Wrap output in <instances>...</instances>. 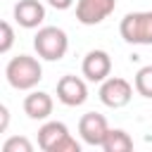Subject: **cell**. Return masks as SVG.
Here are the masks:
<instances>
[{
    "mask_svg": "<svg viewBox=\"0 0 152 152\" xmlns=\"http://www.w3.org/2000/svg\"><path fill=\"white\" fill-rule=\"evenodd\" d=\"M5 76L14 90H33L43 78V66L31 55H17L7 62Z\"/></svg>",
    "mask_w": 152,
    "mask_h": 152,
    "instance_id": "obj_1",
    "label": "cell"
},
{
    "mask_svg": "<svg viewBox=\"0 0 152 152\" xmlns=\"http://www.w3.org/2000/svg\"><path fill=\"white\" fill-rule=\"evenodd\" d=\"M38 147L43 152H81V145L62 121H45L38 128Z\"/></svg>",
    "mask_w": 152,
    "mask_h": 152,
    "instance_id": "obj_2",
    "label": "cell"
},
{
    "mask_svg": "<svg viewBox=\"0 0 152 152\" xmlns=\"http://www.w3.org/2000/svg\"><path fill=\"white\" fill-rule=\"evenodd\" d=\"M33 50L38 52L40 59L59 62L69 50V38L59 26H40L38 33L33 36Z\"/></svg>",
    "mask_w": 152,
    "mask_h": 152,
    "instance_id": "obj_3",
    "label": "cell"
},
{
    "mask_svg": "<svg viewBox=\"0 0 152 152\" xmlns=\"http://www.w3.org/2000/svg\"><path fill=\"white\" fill-rule=\"evenodd\" d=\"M119 33L131 45H152V10L128 12L119 24Z\"/></svg>",
    "mask_w": 152,
    "mask_h": 152,
    "instance_id": "obj_4",
    "label": "cell"
},
{
    "mask_svg": "<svg viewBox=\"0 0 152 152\" xmlns=\"http://www.w3.org/2000/svg\"><path fill=\"white\" fill-rule=\"evenodd\" d=\"M133 88H135V86H131L126 78H121V76H109V78H104L102 86H100V102H102L104 107H109V109L126 107V104L131 102V97H133Z\"/></svg>",
    "mask_w": 152,
    "mask_h": 152,
    "instance_id": "obj_5",
    "label": "cell"
},
{
    "mask_svg": "<svg viewBox=\"0 0 152 152\" xmlns=\"http://www.w3.org/2000/svg\"><path fill=\"white\" fill-rule=\"evenodd\" d=\"M107 131H109V124L97 112H86L78 119V135L90 147H102V142L107 138Z\"/></svg>",
    "mask_w": 152,
    "mask_h": 152,
    "instance_id": "obj_6",
    "label": "cell"
},
{
    "mask_svg": "<svg viewBox=\"0 0 152 152\" xmlns=\"http://www.w3.org/2000/svg\"><path fill=\"white\" fill-rule=\"evenodd\" d=\"M116 10V0H78L76 2V19L83 26H95L104 21Z\"/></svg>",
    "mask_w": 152,
    "mask_h": 152,
    "instance_id": "obj_7",
    "label": "cell"
},
{
    "mask_svg": "<svg viewBox=\"0 0 152 152\" xmlns=\"http://www.w3.org/2000/svg\"><path fill=\"white\" fill-rule=\"evenodd\" d=\"M81 71H83V76L88 81L102 83L112 74V57H109V52L107 50H90V52H86V57L81 62Z\"/></svg>",
    "mask_w": 152,
    "mask_h": 152,
    "instance_id": "obj_8",
    "label": "cell"
},
{
    "mask_svg": "<svg viewBox=\"0 0 152 152\" xmlns=\"http://www.w3.org/2000/svg\"><path fill=\"white\" fill-rule=\"evenodd\" d=\"M57 100L66 107H81L86 100H88V86L83 78L78 76H62L57 81Z\"/></svg>",
    "mask_w": 152,
    "mask_h": 152,
    "instance_id": "obj_9",
    "label": "cell"
},
{
    "mask_svg": "<svg viewBox=\"0 0 152 152\" xmlns=\"http://www.w3.org/2000/svg\"><path fill=\"white\" fill-rule=\"evenodd\" d=\"M12 12H14V21L21 28H38L45 21V5L40 0H19Z\"/></svg>",
    "mask_w": 152,
    "mask_h": 152,
    "instance_id": "obj_10",
    "label": "cell"
},
{
    "mask_svg": "<svg viewBox=\"0 0 152 152\" xmlns=\"http://www.w3.org/2000/svg\"><path fill=\"white\" fill-rule=\"evenodd\" d=\"M52 109H55V102L45 90H31L24 97V114L33 121H48Z\"/></svg>",
    "mask_w": 152,
    "mask_h": 152,
    "instance_id": "obj_11",
    "label": "cell"
},
{
    "mask_svg": "<svg viewBox=\"0 0 152 152\" xmlns=\"http://www.w3.org/2000/svg\"><path fill=\"white\" fill-rule=\"evenodd\" d=\"M104 152H131L133 150V138L124 131V128H109L107 138L102 142Z\"/></svg>",
    "mask_w": 152,
    "mask_h": 152,
    "instance_id": "obj_12",
    "label": "cell"
},
{
    "mask_svg": "<svg viewBox=\"0 0 152 152\" xmlns=\"http://www.w3.org/2000/svg\"><path fill=\"white\" fill-rule=\"evenodd\" d=\"M133 86H135V93H138V95H142V97L152 100V64H147V66L138 69Z\"/></svg>",
    "mask_w": 152,
    "mask_h": 152,
    "instance_id": "obj_13",
    "label": "cell"
},
{
    "mask_svg": "<svg viewBox=\"0 0 152 152\" xmlns=\"http://www.w3.org/2000/svg\"><path fill=\"white\" fill-rule=\"evenodd\" d=\"M2 152H33V142L24 135H12L2 142Z\"/></svg>",
    "mask_w": 152,
    "mask_h": 152,
    "instance_id": "obj_14",
    "label": "cell"
},
{
    "mask_svg": "<svg viewBox=\"0 0 152 152\" xmlns=\"http://www.w3.org/2000/svg\"><path fill=\"white\" fill-rule=\"evenodd\" d=\"M12 45H14V28L10 21H2L0 24V52L7 55L12 50Z\"/></svg>",
    "mask_w": 152,
    "mask_h": 152,
    "instance_id": "obj_15",
    "label": "cell"
},
{
    "mask_svg": "<svg viewBox=\"0 0 152 152\" xmlns=\"http://www.w3.org/2000/svg\"><path fill=\"white\" fill-rule=\"evenodd\" d=\"M52 10H69L71 5H74V0H45Z\"/></svg>",
    "mask_w": 152,
    "mask_h": 152,
    "instance_id": "obj_16",
    "label": "cell"
},
{
    "mask_svg": "<svg viewBox=\"0 0 152 152\" xmlns=\"http://www.w3.org/2000/svg\"><path fill=\"white\" fill-rule=\"evenodd\" d=\"M0 116H2V121H0V131H5V128H7V121H10V112H7L5 104L0 107Z\"/></svg>",
    "mask_w": 152,
    "mask_h": 152,
    "instance_id": "obj_17",
    "label": "cell"
}]
</instances>
